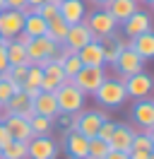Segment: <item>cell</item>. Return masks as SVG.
<instances>
[{"mask_svg":"<svg viewBox=\"0 0 154 159\" xmlns=\"http://www.w3.org/2000/svg\"><path fill=\"white\" fill-rule=\"evenodd\" d=\"M53 94H56V101H58L60 113H77V111H82V106H84V97H87L72 80H67L65 84H60Z\"/></svg>","mask_w":154,"mask_h":159,"instance_id":"obj_1","label":"cell"},{"mask_svg":"<svg viewBox=\"0 0 154 159\" xmlns=\"http://www.w3.org/2000/svg\"><path fill=\"white\" fill-rule=\"evenodd\" d=\"M96 101L106 106V109H116V106H120L125 99H128V92H125V84H123V77L120 80H108L106 77L101 82V87L94 92Z\"/></svg>","mask_w":154,"mask_h":159,"instance_id":"obj_2","label":"cell"},{"mask_svg":"<svg viewBox=\"0 0 154 159\" xmlns=\"http://www.w3.org/2000/svg\"><path fill=\"white\" fill-rule=\"evenodd\" d=\"M58 43L48 39V36H34L27 46V58H29V65H46L48 60L58 53Z\"/></svg>","mask_w":154,"mask_h":159,"instance_id":"obj_3","label":"cell"},{"mask_svg":"<svg viewBox=\"0 0 154 159\" xmlns=\"http://www.w3.org/2000/svg\"><path fill=\"white\" fill-rule=\"evenodd\" d=\"M82 22L89 27V31L94 34V39H96V41L104 39V36H108V34H113L116 27H118L116 17H113L108 10H106V7H101V10L92 12V15H89V17H84Z\"/></svg>","mask_w":154,"mask_h":159,"instance_id":"obj_4","label":"cell"},{"mask_svg":"<svg viewBox=\"0 0 154 159\" xmlns=\"http://www.w3.org/2000/svg\"><path fill=\"white\" fill-rule=\"evenodd\" d=\"M108 77L106 75L104 68H92V65H82V70L77 72L75 77H72V82H75L79 89L84 92V94H94L99 87H101V82Z\"/></svg>","mask_w":154,"mask_h":159,"instance_id":"obj_5","label":"cell"},{"mask_svg":"<svg viewBox=\"0 0 154 159\" xmlns=\"http://www.w3.org/2000/svg\"><path fill=\"white\" fill-rule=\"evenodd\" d=\"M123 84H125V92H128V97H133V99H147L149 97V92L154 89V80L152 75H147V72H135L130 77H123Z\"/></svg>","mask_w":154,"mask_h":159,"instance_id":"obj_6","label":"cell"},{"mask_svg":"<svg viewBox=\"0 0 154 159\" xmlns=\"http://www.w3.org/2000/svg\"><path fill=\"white\" fill-rule=\"evenodd\" d=\"M58 145L48 135H36L27 142V159H56Z\"/></svg>","mask_w":154,"mask_h":159,"instance_id":"obj_7","label":"cell"},{"mask_svg":"<svg viewBox=\"0 0 154 159\" xmlns=\"http://www.w3.org/2000/svg\"><path fill=\"white\" fill-rule=\"evenodd\" d=\"M92 39H94V34L89 31V27H87L84 22H77V24H70V27H67L63 46H65L70 53H77V51L82 48V46H87Z\"/></svg>","mask_w":154,"mask_h":159,"instance_id":"obj_8","label":"cell"},{"mask_svg":"<svg viewBox=\"0 0 154 159\" xmlns=\"http://www.w3.org/2000/svg\"><path fill=\"white\" fill-rule=\"evenodd\" d=\"M24 15L27 10H2L0 12V34L5 39H15L24 29Z\"/></svg>","mask_w":154,"mask_h":159,"instance_id":"obj_9","label":"cell"},{"mask_svg":"<svg viewBox=\"0 0 154 159\" xmlns=\"http://www.w3.org/2000/svg\"><path fill=\"white\" fill-rule=\"evenodd\" d=\"M116 72L120 75V77H130V75H135V72H142L144 70V60L135 53L130 46H125L123 51H120V56H118V60H116Z\"/></svg>","mask_w":154,"mask_h":159,"instance_id":"obj_10","label":"cell"},{"mask_svg":"<svg viewBox=\"0 0 154 159\" xmlns=\"http://www.w3.org/2000/svg\"><path fill=\"white\" fill-rule=\"evenodd\" d=\"M43 68V80H41V92H56L60 84H65L67 75L65 70H63V65L60 63H56V60H48L46 65H41Z\"/></svg>","mask_w":154,"mask_h":159,"instance_id":"obj_11","label":"cell"},{"mask_svg":"<svg viewBox=\"0 0 154 159\" xmlns=\"http://www.w3.org/2000/svg\"><path fill=\"white\" fill-rule=\"evenodd\" d=\"M31 109L36 116H46V118L56 120L60 116V109H58V101L53 92H38L36 97L31 99Z\"/></svg>","mask_w":154,"mask_h":159,"instance_id":"obj_12","label":"cell"},{"mask_svg":"<svg viewBox=\"0 0 154 159\" xmlns=\"http://www.w3.org/2000/svg\"><path fill=\"white\" fill-rule=\"evenodd\" d=\"M108 118L104 111H79V123L77 130L84 135V138H96V133L101 128V123Z\"/></svg>","mask_w":154,"mask_h":159,"instance_id":"obj_13","label":"cell"},{"mask_svg":"<svg viewBox=\"0 0 154 159\" xmlns=\"http://www.w3.org/2000/svg\"><path fill=\"white\" fill-rule=\"evenodd\" d=\"M2 123H5L7 133L12 135V140H19V142H29V140L34 138L29 120L24 118V116H19V113H10V116L2 120Z\"/></svg>","mask_w":154,"mask_h":159,"instance_id":"obj_14","label":"cell"},{"mask_svg":"<svg viewBox=\"0 0 154 159\" xmlns=\"http://www.w3.org/2000/svg\"><path fill=\"white\" fill-rule=\"evenodd\" d=\"M65 149L70 159H87L89 157V138H84L79 130L65 133Z\"/></svg>","mask_w":154,"mask_h":159,"instance_id":"obj_15","label":"cell"},{"mask_svg":"<svg viewBox=\"0 0 154 159\" xmlns=\"http://www.w3.org/2000/svg\"><path fill=\"white\" fill-rule=\"evenodd\" d=\"M120 24H123L125 36L133 39V36H137V34H144V31L152 29V17H149V12L137 10V12H133L125 22H120Z\"/></svg>","mask_w":154,"mask_h":159,"instance_id":"obj_16","label":"cell"},{"mask_svg":"<svg viewBox=\"0 0 154 159\" xmlns=\"http://www.w3.org/2000/svg\"><path fill=\"white\" fill-rule=\"evenodd\" d=\"M130 116H133V120L142 130L152 128V125H154V99H149V97H147V99H137L133 104Z\"/></svg>","mask_w":154,"mask_h":159,"instance_id":"obj_17","label":"cell"},{"mask_svg":"<svg viewBox=\"0 0 154 159\" xmlns=\"http://www.w3.org/2000/svg\"><path fill=\"white\" fill-rule=\"evenodd\" d=\"M77 56L82 60V65H92V68H104L106 65V58H104V46L99 43L96 39H92L87 46L77 51Z\"/></svg>","mask_w":154,"mask_h":159,"instance_id":"obj_18","label":"cell"},{"mask_svg":"<svg viewBox=\"0 0 154 159\" xmlns=\"http://www.w3.org/2000/svg\"><path fill=\"white\" fill-rule=\"evenodd\" d=\"M128 46H130L142 60H154V29L128 39Z\"/></svg>","mask_w":154,"mask_h":159,"instance_id":"obj_19","label":"cell"},{"mask_svg":"<svg viewBox=\"0 0 154 159\" xmlns=\"http://www.w3.org/2000/svg\"><path fill=\"white\" fill-rule=\"evenodd\" d=\"M133 138H135V130L125 123H116L113 128V135L108 140V147L111 149H118V152H130L133 149Z\"/></svg>","mask_w":154,"mask_h":159,"instance_id":"obj_20","label":"cell"},{"mask_svg":"<svg viewBox=\"0 0 154 159\" xmlns=\"http://www.w3.org/2000/svg\"><path fill=\"white\" fill-rule=\"evenodd\" d=\"M5 109L10 111V113H19V116H24V118H31L34 116V109H31V99H29V94L24 89L17 92V94H12L7 99V104H2Z\"/></svg>","mask_w":154,"mask_h":159,"instance_id":"obj_21","label":"cell"},{"mask_svg":"<svg viewBox=\"0 0 154 159\" xmlns=\"http://www.w3.org/2000/svg\"><path fill=\"white\" fill-rule=\"evenodd\" d=\"M58 15H60L67 24H77V22L84 20V15H87L84 12V2H82V0H63Z\"/></svg>","mask_w":154,"mask_h":159,"instance_id":"obj_22","label":"cell"},{"mask_svg":"<svg viewBox=\"0 0 154 159\" xmlns=\"http://www.w3.org/2000/svg\"><path fill=\"white\" fill-rule=\"evenodd\" d=\"M106 10L111 12L116 17V22L120 24V22H125L133 12H137L140 7H137V0H111V2L106 5Z\"/></svg>","mask_w":154,"mask_h":159,"instance_id":"obj_23","label":"cell"},{"mask_svg":"<svg viewBox=\"0 0 154 159\" xmlns=\"http://www.w3.org/2000/svg\"><path fill=\"white\" fill-rule=\"evenodd\" d=\"M99 43L104 46L106 65H116V60H118V56H120V51L128 46V43H123L116 34H108V36H104V39H99Z\"/></svg>","mask_w":154,"mask_h":159,"instance_id":"obj_24","label":"cell"},{"mask_svg":"<svg viewBox=\"0 0 154 159\" xmlns=\"http://www.w3.org/2000/svg\"><path fill=\"white\" fill-rule=\"evenodd\" d=\"M46 29H48V20H43L38 12L34 10H27V15H24V29L29 36L34 39V36H46Z\"/></svg>","mask_w":154,"mask_h":159,"instance_id":"obj_25","label":"cell"},{"mask_svg":"<svg viewBox=\"0 0 154 159\" xmlns=\"http://www.w3.org/2000/svg\"><path fill=\"white\" fill-rule=\"evenodd\" d=\"M67 27H70V24H67V22L63 20L60 15H56L53 20H48V29H46V36H48L51 41H53V43H58V46H63V41H65V34H67Z\"/></svg>","mask_w":154,"mask_h":159,"instance_id":"obj_26","label":"cell"},{"mask_svg":"<svg viewBox=\"0 0 154 159\" xmlns=\"http://www.w3.org/2000/svg\"><path fill=\"white\" fill-rule=\"evenodd\" d=\"M7 60L10 65H22V63H29L27 58V46H19L17 41H7Z\"/></svg>","mask_w":154,"mask_h":159,"instance_id":"obj_27","label":"cell"},{"mask_svg":"<svg viewBox=\"0 0 154 159\" xmlns=\"http://www.w3.org/2000/svg\"><path fill=\"white\" fill-rule=\"evenodd\" d=\"M0 152H2V159H27V142L12 140V142L5 145Z\"/></svg>","mask_w":154,"mask_h":159,"instance_id":"obj_28","label":"cell"},{"mask_svg":"<svg viewBox=\"0 0 154 159\" xmlns=\"http://www.w3.org/2000/svg\"><path fill=\"white\" fill-rule=\"evenodd\" d=\"M111 152V147H108V142L101 138H89V157L87 159H104L106 154Z\"/></svg>","mask_w":154,"mask_h":159,"instance_id":"obj_29","label":"cell"},{"mask_svg":"<svg viewBox=\"0 0 154 159\" xmlns=\"http://www.w3.org/2000/svg\"><path fill=\"white\" fill-rule=\"evenodd\" d=\"M29 125H31V133H34V138L36 135H48L51 133V125H53V120L51 118H46V116H31L29 118Z\"/></svg>","mask_w":154,"mask_h":159,"instance_id":"obj_30","label":"cell"},{"mask_svg":"<svg viewBox=\"0 0 154 159\" xmlns=\"http://www.w3.org/2000/svg\"><path fill=\"white\" fill-rule=\"evenodd\" d=\"M34 12H38L43 20H53L58 15V10H60V0H46V2H41L38 7H31Z\"/></svg>","mask_w":154,"mask_h":159,"instance_id":"obj_31","label":"cell"},{"mask_svg":"<svg viewBox=\"0 0 154 159\" xmlns=\"http://www.w3.org/2000/svg\"><path fill=\"white\" fill-rule=\"evenodd\" d=\"M63 70H65V75H67V77L72 80L77 72L82 70V60H79V56H77V53H70V56L63 60Z\"/></svg>","mask_w":154,"mask_h":159,"instance_id":"obj_32","label":"cell"},{"mask_svg":"<svg viewBox=\"0 0 154 159\" xmlns=\"http://www.w3.org/2000/svg\"><path fill=\"white\" fill-rule=\"evenodd\" d=\"M133 149H140V152H152L154 149V142L149 140V135L147 133H135V138H133Z\"/></svg>","mask_w":154,"mask_h":159,"instance_id":"obj_33","label":"cell"},{"mask_svg":"<svg viewBox=\"0 0 154 159\" xmlns=\"http://www.w3.org/2000/svg\"><path fill=\"white\" fill-rule=\"evenodd\" d=\"M7 72H10V77L15 80L17 84H24V80H27V72H29V63H22V65H10Z\"/></svg>","mask_w":154,"mask_h":159,"instance_id":"obj_34","label":"cell"},{"mask_svg":"<svg viewBox=\"0 0 154 159\" xmlns=\"http://www.w3.org/2000/svg\"><path fill=\"white\" fill-rule=\"evenodd\" d=\"M113 128H116V123L106 118L104 123H101L99 133H96V138H101V140H106V142H108V140H111V135H113Z\"/></svg>","mask_w":154,"mask_h":159,"instance_id":"obj_35","label":"cell"},{"mask_svg":"<svg viewBox=\"0 0 154 159\" xmlns=\"http://www.w3.org/2000/svg\"><path fill=\"white\" fill-rule=\"evenodd\" d=\"M5 2V10H29L27 0H2Z\"/></svg>","mask_w":154,"mask_h":159,"instance_id":"obj_36","label":"cell"},{"mask_svg":"<svg viewBox=\"0 0 154 159\" xmlns=\"http://www.w3.org/2000/svg\"><path fill=\"white\" fill-rule=\"evenodd\" d=\"M12 142V135L7 133V128H5V123L0 120V149L5 147V145H10Z\"/></svg>","mask_w":154,"mask_h":159,"instance_id":"obj_37","label":"cell"},{"mask_svg":"<svg viewBox=\"0 0 154 159\" xmlns=\"http://www.w3.org/2000/svg\"><path fill=\"white\" fill-rule=\"evenodd\" d=\"M10 68V60H7V48L0 46V72H7Z\"/></svg>","mask_w":154,"mask_h":159,"instance_id":"obj_38","label":"cell"},{"mask_svg":"<svg viewBox=\"0 0 154 159\" xmlns=\"http://www.w3.org/2000/svg\"><path fill=\"white\" fill-rule=\"evenodd\" d=\"M10 41H17L19 46H29V41H31V36H29L27 31H19L17 36H15V39H10Z\"/></svg>","mask_w":154,"mask_h":159,"instance_id":"obj_39","label":"cell"},{"mask_svg":"<svg viewBox=\"0 0 154 159\" xmlns=\"http://www.w3.org/2000/svg\"><path fill=\"white\" fill-rule=\"evenodd\" d=\"M104 159H130V157H128V152H118V149H111V152H108Z\"/></svg>","mask_w":154,"mask_h":159,"instance_id":"obj_40","label":"cell"},{"mask_svg":"<svg viewBox=\"0 0 154 159\" xmlns=\"http://www.w3.org/2000/svg\"><path fill=\"white\" fill-rule=\"evenodd\" d=\"M27 2H29V10H31V7H38V5L46 2V0H27Z\"/></svg>","mask_w":154,"mask_h":159,"instance_id":"obj_41","label":"cell"},{"mask_svg":"<svg viewBox=\"0 0 154 159\" xmlns=\"http://www.w3.org/2000/svg\"><path fill=\"white\" fill-rule=\"evenodd\" d=\"M92 2H94L96 7H106V5H108V2H111V0H92Z\"/></svg>","mask_w":154,"mask_h":159,"instance_id":"obj_42","label":"cell"},{"mask_svg":"<svg viewBox=\"0 0 154 159\" xmlns=\"http://www.w3.org/2000/svg\"><path fill=\"white\" fill-rule=\"evenodd\" d=\"M144 133H147V135H149V140H152V142H154V125H152V128H147V130H144Z\"/></svg>","mask_w":154,"mask_h":159,"instance_id":"obj_43","label":"cell"},{"mask_svg":"<svg viewBox=\"0 0 154 159\" xmlns=\"http://www.w3.org/2000/svg\"><path fill=\"white\" fill-rule=\"evenodd\" d=\"M0 46H7V39H5L2 34H0Z\"/></svg>","mask_w":154,"mask_h":159,"instance_id":"obj_44","label":"cell"},{"mask_svg":"<svg viewBox=\"0 0 154 159\" xmlns=\"http://www.w3.org/2000/svg\"><path fill=\"white\" fill-rule=\"evenodd\" d=\"M2 10H5V2H2V0H0V12H2Z\"/></svg>","mask_w":154,"mask_h":159,"instance_id":"obj_45","label":"cell"},{"mask_svg":"<svg viewBox=\"0 0 154 159\" xmlns=\"http://www.w3.org/2000/svg\"><path fill=\"white\" fill-rule=\"evenodd\" d=\"M142 2H147V5H154V0H142Z\"/></svg>","mask_w":154,"mask_h":159,"instance_id":"obj_46","label":"cell"},{"mask_svg":"<svg viewBox=\"0 0 154 159\" xmlns=\"http://www.w3.org/2000/svg\"><path fill=\"white\" fill-rule=\"evenodd\" d=\"M0 159H2V152H0Z\"/></svg>","mask_w":154,"mask_h":159,"instance_id":"obj_47","label":"cell"},{"mask_svg":"<svg viewBox=\"0 0 154 159\" xmlns=\"http://www.w3.org/2000/svg\"><path fill=\"white\" fill-rule=\"evenodd\" d=\"M60 2H63V0H60Z\"/></svg>","mask_w":154,"mask_h":159,"instance_id":"obj_48","label":"cell"},{"mask_svg":"<svg viewBox=\"0 0 154 159\" xmlns=\"http://www.w3.org/2000/svg\"><path fill=\"white\" fill-rule=\"evenodd\" d=\"M0 106H2V104H0Z\"/></svg>","mask_w":154,"mask_h":159,"instance_id":"obj_49","label":"cell"}]
</instances>
